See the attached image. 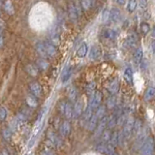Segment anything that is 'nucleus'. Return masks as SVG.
Wrapping results in <instances>:
<instances>
[{
    "label": "nucleus",
    "instance_id": "c756f323",
    "mask_svg": "<svg viewBox=\"0 0 155 155\" xmlns=\"http://www.w3.org/2000/svg\"><path fill=\"white\" fill-rule=\"evenodd\" d=\"M102 21L105 24H108L110 22V10L109 9H105L103 13H102Z\"/></svg>",
    "mask_w": 155,
    "mask_h": 155
},
{
    "label": "nucleus",
    "instance_id": "6ab92c4d",
    "mask_svg": "<svg viewBox=\"0 0 155 155\" xmlns=\"http://www.w3.org/2000/svg\"><path fill=\"white\" fill-rule=\"evenodd\" d=\"M111 138V131L110 129L107 128L103 133L101 134L100 136V140H101V143H109L110 140Z\"/></svg>",
    "mask_w": 155,
    "mask_h": 155
},
{
    "label": "nucleus",
    "instance_id": "5701e85b",
    "mask_svg": "<svg viewBox=\"0 0 155 155\" xmlns=\"http://www.w3.org/2000/svg\"><path fill=\"white\" fill-rule=\"evenodd\" d=\"M68 98L70 102H76L78 100V90L76 87L72 86L68 89Z\"/></svg>",
    "mask_w": 155,
    "mask_h": 155
},
{
    "label": "nucleus",
    "instance_id": "c85d7f7f",
    "mask_svg": "<svg viewBox=\"0 0 155 155\" xmlns=\"http://www.w3.org/2000/svg\"><path fill=\"white\" fill-rule=\"evenodd\" d=\"M94 114L96 115V117L98 118L99 120L102 119L104 116H106V107L105 106H100L99 108L95 110Z\"/></svg>",
    "mask_w": 155,
    "mask_h": 155
},
{
    "label": "nucleus",
    "instance_id": "a18cd8bd",
    "mask_svg": "<svg viewBox=\"0 0 155 155\" xmlns=\"http://www.w3.org/2000/svg\"><path fill=\"white\" fill-rule=\"evenodd\" d=\"M151 34H152V36L155 38V24H154V26L152 27V30H151Z\"/></svg>",
    "mask_w": 155,
    "mask_h": 155
},
{
    "label": "nucleus",
    "instance_id": "2f4dec72",
    "mask_svg": "<svg viewBox=\"0 0 155 155\" xmlns=\"http://www.w3.org/2000/svg\"><path fill=\"white\" fill-rule=\"evenodd\" d=\"M137 5H138V1L137 0H128V3H127V11L129 13H133L136 8H137Z\"/></svg>",
    "mask_w": 155,
    "mask_h": 155
},
{
    "label": "nucleus",
    "instance_id": "dca6fc26",
    "mask_svg": "<svg viewBox=\"0 0 155 155\" xmlns=\"http://www.w3.org/2000/svg\"><path fill=\"white\" fill-rule=\"evenodd\" d=\"M35 48H36V51L39 53V54H40V56H42V58L48 57L47 51H46V46H45V42H38V43H36Z\"/></svg>",
    "mask_w": 155,
    "mask_h": 155
},
{
    "label": "nucleus",
    "instance_id": "58836bf2",
    "mask_svg": "<svg viewBox=\"0 0 155 155\" xmlns=\"http://www.w3.org/2000/svg\"><path fill=\"white\" fill-rule=\"evenodd\" d=\"M86 91H87V93L90 94L91 96L95 93V84L94 82H91V84H89L88 85H87Z\"/></svg>",
    "mask_w": 155,
    "mask_h": 155
},
{
    "label": "nucleus",
    "instance_id": "ea45409f",
    "mask_svg": "<svg viewBox=\"0 0 155 155\" xmlns=\"http://www.w3.org/2000/svg\"><path fill=\"white\" fill-rule=\"evenodd\" d=\"M139 6L142 11H145L147 8V0H139Z\"/></svg>",
    "mask_w": 155,
    "mask_h": 155
},
{
    "label": "nucleus",
    "instance_id": "2eb2a0df",
    "mask_svg": "<svg viewBox=\"0 0 155 155\" xmlns=\"http://www.w3.org/2000/svg\"><path fill=\"white\" fill-rule=\"evenodd\" d=\"M102 54V51H101V48L98 46H93L90 48V51H89V58L92 60H97L98 58H100Z\"/></svg>",
    "mask_w": 155,
    "mask_h": 155
},
{
    "label": "nucleus",
    "instance_id": "f257e3e1",
    "mask_svg": "<svg viewBox=\"0 0 155 155\" xmlns=\"http://www.w3.org/2000/svg\"><path fill=\"white\" fill-rule=\"evenodd\" d=\"M154 152V140L152 138H148L144 140L140 147V155H153Z\"/></svg>",
    "mask_w": 155,
    "mask_h": 155
},
{
    "label": "nucleus",
    "instance_id": "4be33fe9",
    "mask_svg": "<svg viewBox=\"0 0 155 155\" xmlns=\"http://www.w3.org/2000/svg\"><path fill=\"white\" fill-rule=\"evenodd\" d=\"M72 71H73V68L71 66H66L63 70L62 74H61V79L62 81H66L70 79V77L72 75Z\"/></svg>",
    "mask_w": 155,
    "mask_h": 155
},
{
    "label": "nucleus",
    "instance_id": "f8f14e48",
    "mask_svg": "<svg viewBox=\"0 0 155 155\" xmlns=\"http://www.w3.org/2000/svg\"><path fill=\"white\" fill-rule=\"evenodd\" d=\"M137 44V37H136L135 34H131L127 38L125 39V41L123 43V47L127 48H134Z\"/></svg>",
    "mask_w": 155,
    "mask_h": 155
},
{
    "label": "nucleus",
    "instance_id": "aec40b11",
    "mask_svg": "<svg viewBox=\"0 0 155 155\" xmlns=\"http://www.w3.org/2000/svg\"><path fill=\"white\" fill-rule=\"evenodd\" d=\"M25 71L32 77H37L38 74H39L38 67L36 65H34V64H27L25 66Z\"/></svg>",
    "mask_w": 155,
    "mask_h": 155
},
{
    "label": "nucleus",
    "instance_id": "7ed1b4c3",
    "mask_svg": "<svg viewBox=\"0 0 155 155\" xmlns=\"http://www.w3.org/2000/svg\"><path fill=\"white\" fill-rule=\"evenodd\" d=\"M134 123L135 121H133L132 119H129L127 122L125 123L122 132L120 133V137H121V140H126L130 138V136L133 133V127H134Z\"/></svg>",
    "mask_w": 155,
    "mask_h": 155
},
{
    "label": "nucleus",
    "instance_id": "a878e982",
    "mask_svg": "<svg viewBox=\"0 0 155 155\" xmlns=\"http://www.w3.org/2000/svg\"><path fill=\"white\" fill-rule=\"evenodd\" d=\"M25 101H26V104L28 105V107H30V108H32V109L36 108V107L38 106V102H37L36 97L33 96V95H27Z\"/></svg>",
    "mask_w": 155,
    "mask_h": 155
},
{
    "label": "nucleus",
    "instance_id": "423d86ee",
    "mask_svg": "<svg viewBox=\"0 0 155 155\" xmlns=\"http://www.w3.org/2000/svg\"><path fill=\"white\" fill-rule=\"evenodd\" d=\"M107 123H108V116H104L99 120V124L97 125L95 131V137H100L101 134L107 129Z\"/></svg>",
    "mask_w": 155,
    "mask_h": 155
},
{
    "label": "nucleus",
    "instance_id": "a211bd4d",
    "mask_svg": "<svg viewBox=\"0 0 155 155\" xmlns=\"http://www.w3.org/2000/svg\"><path fill=\"white\" fill-rule=\"evenodd\" d=\"M45 46H46V51H47L48 56H50V57L55 56V54L57 53L56 47L53 46L52 44H51L50 42H45Z\"/></svg>",
    "mask_w": 155,
    "mask_h": 155
},
{
    "label": "nucleus",
    "instance_id": "412c9836",
    "mask_svg": "<svg viewBox=\"0 0 155 155\" xmlns=\"http://www.w3.org/2000/svg\"><path fill=\"white\" fill-rule=\"evenodd\" d=\"M88 52V47L85 43H82L77 51V55L79 57H84Z\"/></svg>",
    "mask_w": 155,
    "mask_h": 155
},
{
    "label": "nucleus",
    "instance_id": "9d476101",
    "mask_svg": "<svg viewBox=\"0 0 155 155\" xmlns=\"http://www.w3.org/2000/svg\"><path fill=\"white\" fill-rule=\"evenodd\" d=\"M68 14H69V17L71 18L72 21H77L78 18H79V11H78V8L76 7V5L71 4L69 8H68Z\"/></svg>",
    "mask_w": 155,
    "mask_h": 155
},
{
    "label": "nucleus",
    "instance_id": "cd10ccee",
    "mask_svg": "<svg viewBox=\"0 0 155 155\" xmlns=\"http://www.w3.org/2000/svg\"><path fill=\"white\" fill-rule=\"evenodd\" d=\"M124 80L128 82V84H131L133 81V71L130 67H127L124 71Z\"/></svg>",
    "mask_w": 155,
    "mask_h": 155
},
{
    "label": "nucleus",
    "instance_id": "a19ab883",
    "mask_svg": "<svg viewBox=\"0 0 155 155\" xmlns=\"http://www.w3.org/2000/svg\"><path fill=\"white\" fill-rule=\"evenodd\" d=\"M115 98L114 97H110V98H109L108 102H107V106H108L109 109H113L114 107L115 106Z\"/></svg>",
    "mask_w": 155,
    "mask_h": 155
},
{
    "label": "nucleus",
    "instance_id": "8fccbe9b",
    "mask_svg": "<svg viewBox=\"0 0 155 155\" xmlns=\"http://www.w3.org/2000/svg\"><path fill=\"white\" fill-rule=\"evenodd\" d=\"M0 155H1V153H0Z\"/></svg>",
    "mask_w": 155,
    "mask_h": 155
},
{
    "label": "nucleus",
    "instance_id": "bb28decb",
    "mask_svg": "<svg viewBox=\"0 0 155 155\" xmlns=\"http://www.w3.org/2000/svg\"><path fill=\"white\" fill-rule=\"evenodd\" d=\"M50 64H48V62L45 59V58H40V59L37 60V67L38 69H40L42 71H46Z\"/></svg>",
    "mask_w": 155,
    "mask_h": 155
},
{
    "label": "nucleus",
    "instance_id": "4c0bfd02",
    "mask_svg": "<svg viewBox=\"0 0 155 155\" xmlns=\"http://www.w3.org/2000/svg\"><path fill=\"white\" fill-rule=\"evenodd\" d=\"M66 104H67L66 101H60L59 103H58V110H59V113L62 114H64V111L66 109Z\"/></svg>",
    "mask_w": 155,
    "mask_h": 155
},
{
    "label": "nucleus",
    "instance_id": "6e6552de",
    "mask_svg": "<svg viewBox=\"0 0 155 155\" xmlns=\"http://www.w3.org/2000/svg\"><path fill=\"white\" fill-rule=\"evenodd\" d=\"M60 136L61 137H68L71 132V124L69 122V120H64L63 122L60 124Z\"/></svg>",
    "mask_w": 155,
    "mask_h": 155
},
{
    "label": "nucleus",
    "instance_id": "9b49d317",
    "mask_svg": "<svg viewBox=\"0 0 155 155\" xmlns=\"http://www.w3.org/2000/svg\"><path fill=\"white\" fill-rule=\"evenodd\" d=\"M102 36H103L107 40H114V39L117 37V32L114 29L110 28H106L102 32Z\"/></svg>",
    "mask_w": 155,
    "mask_h": 155
},
{
    "label": "nucleus",
    "instance_id": "1a4fd4ad",
    "mask_svg": "<svg viewBox=\"0 0 155 155\" xmlns=\"http://www.w3.org/2000/svg\"><path fill=\"white\" fill-rule=\"evenodd\" d=\"M107 90L113 95L117 93V91L119 90V81L117 80L110 81L108 84V85H107Z\"/></svg>",
    "mask_w": 155,
    "mask_h": 155
},
{
    "label": "nucleus",
    "instance_id": "c9c22d12",
    "mask_svg": "<svg viewBox=\"0 0 155 155\" xmlns=\"http://www.w3.org/2000/svg\"><path fill=\"white\" fill-rule=\"evenodd\" d=\"M81 4L82 9L87 11V10H89L92 6V0H81Z\"/></svg>",
    "mask_w": 155,
    "mask_h": 155
},
{
    "label": "nucleus",
    "instance_id": "f704fd0d",
    "mask_svg": "<svg viewBox=\"0 0 155 155\" xmlns=\"http://www.w3.org/2000/svg\"><path fill=\"white\" fill-rule=\"evenodd\" d=\"M140 31H142L143 34H147L150 31V26L147 21H143L140 23Z\"/></svg>",
    "mask_w": 155,
    "mask_h": 155
},
{
    "label": "nucleus",
    "instance_id": "de8ad7c7",
    "mask_svg": "<svg viewBox=\"0 0 155 155\" xmlns=\"http://www.w3.org/2000/svg\"><path fill=\"white\" fill-rule=\"evenodd\" d=\"M2 31H3V28L0 26V35H2Z\"/></svg>",
    "mask_w": 155,
    "mask_h": 155
},
{
    "label": "nucleus",
    "instance_id": "473e14b6",
    "mask_svg": "<svg viewBox=\"0 0 155 155\" xmlns=\"http://www.w3.org/2000/svg\"><path fill=\"white\" fill-rule=\"evenodd\" d=\"M4 9H5V11H6L7 13H9L10 15H12L14 13V6H13L12 2L10 1V0H7V1L5 2Z\"/></svg>",
    "mask_w": 155,
    "mask_h": 155
},
{
    "label": "nucleus",
    "instance_id": "ddd939ff",
    "mask_svg": "<svg viewBox=\"0 0 155 155\" xmlns=\"http://www.w3.org/2000/svg\"><path fill=\"white\" fill-rule=\"evenodd\" d=\"M98 121L99 119L96 117V115L93 114H92V116L90 117V119L88 120V122L86 123V129L90 131V132H92V131H94L97 127V125H98Z\"/></svg>",
    "mask_w": 155,
    "mask_h": 155
},
{
    "label": "nucleus",
    "instance_id": "b1692460",
    "mask_svg": "<svg viewBox=\"0 0 155 155\" xmlns=\"http://www.w3.org/2000/svg\"><path fill=\"white\" fill-rule=\"evenodd\" d=\"M73 109H74L73 105L70 103V102H67L66 109H65V111H64V114H63L67 118V120L73 118Z\"/></svg>",
    "mask_w": 155,
    "mask_h": 155
},
{
    "label": "nucleus",
    "instance_id": "49530a36",
    "mask_svg": "<svg viewBox=\"0 0 155 155\" xmlns=\"http://www.w3.org/2000/svg\"><path fill=\"white\" fill-rule=\"evenodd\" d=\"M1 155H9V153H8V151H7V150H3V151L1 152Z\"/></svg>",
    "mask_w": 155,
    "mask_h": 155
},
{
    "label": "nucleus",
    "instance_id": "393cba45",
    "mask_svg": "<svg viewBox=\"0 0 155 155\" xmlns=\"http://www.w3.org/2000/svg\"><path fill=\"white\" fill-rule=\"evenodd\" d=\"M143 58V48L140 47V48H138L137 50H136V51H135L134 59H135L136 63H138V64H140V63H142Z\"/></svg>",
    "mask_w": 155,
    "mask_h": 155
},
{
    "label": "nucleus",
    "instance_id": "c03bdc74",
    "mask_svg": "<svg viewBox=\"0 0 155 155\" xmlns=\"http://www.w3.org/2000/svg\"><path fill=\"white\" fill-rule=\"evenodd\" d=\"M116 3L119 4V5H124L125 2H126V0H115Z\"/></svg>",
    "mask_w": 155,
    "mask_h": 155
},
{
    "label": "nucleus",
    "instance_id": "09e8293b",
    "mask_svg": "<svg viewBox=\"0 0 155 155\" xmlns=\"http://www.w3.org/2000/svg\"><path fill=\"white\" fill-rule=\"evenodd\" d=\"M1 5H2V2H1V0H0V7H1Z\"/></svg>",
    "mask_w": 155,
    "mask_h": 155
},
{
    "label": "nucleus",
    "instance_id": "72a5a7b5",
    "mask_svg": "<svg viewBox=\"0 0 155 155\" xmlns=\"http://www.w3.org/2000/svg\"><path fill=\"white\" fill-rule=\"evenodd\" d=\"M8 115V110L6 109V107L0 106V121H3L6 119Z\"/></svg>",
    "mask_w": 155,
    "mask_h": 155
},
{
    "label": "nucleus",
    "instance_id": "39448f33",
    "mask_svg": "<svg viewBox=\"0 0 155 155\" xmlns=\"http://www.w3.org/2000/svg\"><path fill=\"white\" fill-rule=\"evenodd\" d=\"M84 113V100L81 98L78 99L73 109V118H79Z\"/></svg>",
    "mask_w": 155,
    "mask_h": 155
},
{
    "label": "nucleus",
    "instance_id": "7c9ffc66",
    "mask_svg": "<svg viewBox=\"0 0 155 155\" xmlns=\"http://www.w3.org/2000/svg\"><path fill=\"white\" fill-rule=\"evenodd\" d=\"M155 97V89L153 87H149V88L145 91V94H144V100L145 101H150L152 100Z\"/></svg>",
    "mask_w": 155,
    "mask_h": 155
},
{
    "label": "nucleus",
    "instance_id": "f03ea898",
    "mask_svg": "<svg viewBox=\"0 0 155 155\" xmlns=\"http://www.w3.org/2000/svg\"><path fill=\"white\" fill-rule=\"evenodd\" d=\"M102 99H103V94H102V92L96 91L95 93L91 96V99H90L89 103H88V107L92 110L95 111L100 107Z\"/></svg>",
    "mask_w": 155,
    "mask_h": 155
},
{
    "label": "nucleus",
    "instance_id": "79ce46f5",
    "mask_svg": "<svg viewBox=\"0 0 155 155\" xmlns=\"http://www.w3.org/2000/svg\"><path fill=\"white\" fill-rule=\"evenodd\" d=\"M41 155H55V153L51 148H44L41 151Z\"/></svg>",
    "mask_w": 155,
    "mask_h": 155
},
{
    "label": "nucleus",
    "instance_id": "f3484780",
    "mask_svg": "<svg viewBox=\"0 0 155 155\" xmlns=\"http://www.w3.org/2000/svg\"><path fill=\"white\" fill-rule=\"evenodd\" d=\"M50 43L57 47L60 44V35L57 30H52L50 35Z\"/></svg>",
    "mask_w": 155,
    "mask_h": 155
},
{
    "label": "nucleus",
    "instance_id": "4468645a",
    "mask_svg": "<svg viewBox=\"0 0 155 155\" xmlns=\"http://www.w3.org/2000/svg\"><path fill=\"white\" fill-rule=\"evenodd\" d=\"M122 18L121 12L117 8H113L110 10V21L111 22H119Z\"/></svg>",
    "mask_w": 155,
    "mask_h": 155
},
{
    "label": "nucleus",
    "instance_id": "20e7f679",
    "mask_svg": "<svg viewBox=\"0 0 155 155\" xmlns=\"http://www.w3.org/2000/svg\"><path fill=\"white\" fill-rule=\"evenodd\" d=\"M47 138L48 140V142L51 143V145L53 147H59L61 143H62V140L59 136H57L52 130H48V134H47Z\"/></svg>",
    "mask_w": 155,
    "mask_h": 155
},
{
    "label": "nucleus",
    "instance_id": "37998d69",
    "mask_svg": "<svg viewBox=\"0 0 155 155\" xmlns=\"http://www.w3.org/2000/svg\"><path fill=\"white\" fill-rule=\"evenodd\" d=\"M4 45V37L3 35H0V48H1Z\"/></svg>",
    "mask_w": 155,
    "mask_h": 155
},
{
    "label": "nucleus",
    "instance_id": "e433bc0d",
    "mask_svg": "<svg viewBox=\"0 0 155 155\" xmlns=\"http://www.w3.org/2000/svg\"><path fill=\"white\" fill-rule=\"evenodd\" d=\"M2 136H3V138L6 140H10L11 139V137H12V132H11V130H10L9 128H5V129H3V131H2Z\"/></svg>",
    "mask_w": 155,
    "mask_h": 155
},
{
    "label": "nucleus",
    "instance_id": "0eeeda50",
    "mask_svg": "<svg viewBox=\"0 0 155 155\" xmlns=\"http://www.w3.org/2000/svg\"><path fill=\"white\" fill-rule=\"evenodd\" d=\"M29 89H30L33 96H35V97H41L42 94H43L42 86L37 81L30 82V84H29Z\"/></svg>",
    "mask_w": 155,
    "mask_h": 155
}]
</instances>
